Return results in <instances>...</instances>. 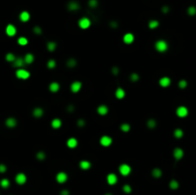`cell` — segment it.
I'll list each match as a JSON object with an SVG mask.
<instances>
[{"label": "cell", "instance_id": "cell-45", "mask_svg": "<svg viewBox=\"0 0 196 195\" xmlns=\"http://www.w3.org/2000/svg\"><path fill=\"white\" fill-rule=\"evenodd\" d=\"M34 33L36 34H40L41 33H42V30H41L40 27H38V26H35V28H34Z\"/></svg>", "mask_w": 196, "mask_h": 195}, {"label": "cell", "instance_id": "cell-28", "mask_svg": "<svg viewBox=\"0 0 196 195\" xmlns=\"http://www.w3.org/2000/svg\"><path fill=\"white\" fill-rule=\"evenodd\" d=\"M183 136H184V132H183V130L180 128H176L175 131H174V137H175L176 139H181Z\"/></svg>", "mask_w": 196, "mask_h": 195}, {"label": "cell", "instance_id": "cell-51", "mask_svg": "<svg viewBox=\"0 0 196 195\" xmlns=\"http://www.w3.org/2000/svg\"><path fill=\"white\" fill-rule=\"evenodd\" d=\"M163 11H164V14H167V11H168V7H167V6H164V8H163Z\"/></svg>", "mask_w": 196, "mask_h": 195}, {"label": "cell", "instance_id": "cell-19", "mask_svg": "<svg viewBox=\"0 0 196 195\" xmlns=\"http://www.w3.org/2000/svg\"><path fill=\"white\" fill-rule=\"evenodd\" d=\"M59 88H60V85H59V84H58L57 81H54V82L50 83L49 90L51 92H53V93H57V92L59 90Z\"/></svg>", "mask_w": 196, "mask_h": 195}, {"label": "cell", "instance_id": "cell-48", "mask_svg": "<svg viewBox=\"0 0 196 195\" xmlns=\"http://www.w3.org/2000/svg\"><path fill=\"white\" fill-rule=\"evenodd\" d=\"M112 73H113V75H115V76H117V75L119 74V68L118 67H113L112 68Z\"/></svg>", "mask_w": 196, "mask_h": 195}, {"label": "cell", "instance_id": "cell-40", "mask_svg": "<svg viewBox=\"0 0 196 195\" xmlns=\"http://www.w3.org/2000/svg\"><path fill=\"white\" fill-rule=\"evenodd\" d=\"M187 14L189 15H195L196 14V8L194 6H190L189 8L187 9Z\"/></svg>", "mask_w": 196, "mask_h": 195}, {"label": "cell", "instance_id": "cell-24", "mask_svg": "<svg viewBox=\"0 0 196 195\" xmlns=\"http://www.w3.org/2000/svg\"><path fill=\"white\" fill-rule=\"evenodd\" d=\"M19 18H20V20L22 22H27L30 19V14L26 11H22L20 14V15H19Z\"/></svg>", "mask_w": 196, "mask_h": 195}, {"label": "cell", "instance_id": "cell-47", "mask_svg": "<svg viewBox=\"0 0 196 195\" xmlns=\"http://www.w3.org/2000/svg\"><path fill=\"white\" fill-rule=\"evenodd\" d=\"M77 123H78V125L79 126V127H82V126L85 125V120H84L83 119H79Z\"/></svg>", "mask_w": 196, "mask_h": 195}, {"label": "cell", "instance_id": "cell-17", "mask_svg": "<svg viewBox=\"0 0 196 195\" xmlns=\"http://www.w3.org/2000/svg\"><path fill=\"white\" fill-rule=\"evenodd\" d=\"M16 124H17V121H16V120H15V118H8L6 120V125L8 127H10V128L15 127Z\"/></svg>", "mask_w": 196, "mask_h": 195}, {"label": "cell", "instance_id": "cell-37", "mask_svg": "<svg viewBox=\"0 0 196 195\" xmlns=\"http://www.w3.org/2000/svg\"><path fill=\"white\" fill-rule=\"evenodd\" d=\"M36 158H38V160H39V161H43V160H45V158H46V154H45L43 151H38V153H36Z\"/></svg>", "mask_w": 196, "mask_h": 195}, {"label": "cell", "instance_id": "cell-49", "mask_svg": "<svg viewBox=\"0 0 196 195\" xmlns=\"http://www.w3.org/2000/svg\"><path fill=\"white\" fill-rule=\"evenodd\" d=\"M60 195H69V191H68L67 189H63V190L60 192Z\"/></svg>", "mask_w": 196, "mask_h": 195}, {"label": "cell", "instance_id": "cell-38", "mask_svg": "<svg viewBox=\"0 0 196 195\" xmlns=\"http://www.w3.org/2000/svg\"><path fill=\"white\" fill-rule=\"evenodd\" d=\"M120 128H121V131L124 132H128L130 130V125L128 124V123H123V124H121V126H120Z\"/></svg>", "mask_w": 196, "mask_h": 195}, {"label": "cell", "instance_id": "cell-15", "mask_svg": "<svg viewBox=\"0 0 196 195\" xmlns=\"http://www.w3.org/2000/svg\"><path fill=\"white\" fill-rule=\"evenodd\" d=\"M170 83H171V80L168 77H163L159 80V84L162 87H168L170 85Z\"/></svg>", "mask_w": 196, "mask_h": 195}, {"label": "cell", "instance_id": "cell-42", "mask_svg": "<svg viewBox=\"0 0 196 195\" xmlns=\"http://www.w3.org/2000/svg\"><path fill=\"white\" fill-rule=\"evenodd\" d=\"M187 80H181L180 81H179V87L181 89H185L186 87H187Z\"/></svg>", "mask_w": 196, "mask_h": 195}, {"label": "cell", "instance_id": "cell-50", "mask_svg": "<svg viewBox=\"0 0 196 195\" xmlns=\"http://www.w3.org/2000/svg\"><path fill=\"white\" fill-rule=\"evenodd\" d=\"M67 110H68L69 112H72L73 110H74V106H73V105H69L68 107H67Z\"/></svg>", "mask_w": 196, "mask_h": 195}, {"label": "cell", "instance_id": "cell-10", "mask_svg": "<svg viewBox=\"0 0 196 195\" xmlns=\"http://www.w3.org/2000/svg\"><path fill=\"white\" fill-rule=\"evenodd\" d=\"M26 181H27V177L24 173H18V174L15 176V182H16L18 185H24V184L26 183Z\"/></svg>", "mask_w": 196, "mask_h": 195}, {"label": "cell", "instance_id": "cell-31", "mask_svg": "<svg viewBox=\"0 0 196 195\" xmlns=\"http://www.w3.org/2000/svg\"><path fill=\"white\" fill-rule=\"evenodd\" d=\"M17 43L19 44V45H21V46H26L27 44H28V39H27L26 37L20 36L17 39Z\"/></svg>", "mask_w": 196, "mask_h": 195}, {"label": "cell", "instance_id": "cell-36", "mask_svg": "<svg viewBox=\"0 0 196 195\" xmlns=\"http://www.w3.org/2000/svg\"><path fill=\"white\" fill-rule=\"evenodd\" d=\"M169 186L171 189H177L179 187V183L176 180H171L169 183Z\"/></svg>", "mask_w": 196, "mask_h": 195}, {"label": "cell", "instance_id": "cell-26", "mask_svg": "<svg viewBox=\"0 0 196 195\" xmlns=\"http://www.w3.org/2000/svg\"><path fill=\"white\" fill-rule=\"evenodd\" d=\"M68 9L70 11H77L79 9V5L78 4V2H75V1H72L68 4Z\"/></svg>", "mask_w": 196, "mask_h": 195}, {"label": "cell", "instance_id": "cell-6", "mask_svg": "<svg viewBox=\"0 0 196 195\" xmlns=\"http://www.w3.org/2000/svg\"><path fill=\"white\" fill-rule=\"evenodd\" d=\"M176 114L180 118H185L187 117V114H188V110H187L186 106H179L177 110H176Z\"/></svg>", "mask_w": 196, "mask_h": 195}, {"label": "cell", "instance_id": "cell-46", "mask_svg": "<svg viewBox=\"0 0 196 195\" xmlns=\"http://www.w3.org/2000/svg\"><path fill=\"white\" fill-rule=\"evenodd\" d=\"M7 170V166L3 163H0V173H4Z\"/></svg>", "mask_w": 196, "mask_h": 195}, {"label": "cell", "instance_id": "cell-30", "mask_svg": "<svg viewBox=\"0 0 196 195\" xmlns=\"http://www.w3.org/2000/svg\"><path fill=\"white\" fill-rule=\"evenodd\" d=\"M156 125H157V123H156V120H154V119H149V120H147V126H148V128H150V129L155 128Z\"/></svg>", "mask_w": 196, "mask_h": 195}, {"label": "cell", "instance_id": "cell-23", "mask_svg": "<svg viewBox=\"0 0 196 195\" xmlns=\"http://www.w3.org/2000/svg\"><path fill=\"white\" fill-rule=\"evenodd\" d=\"M34 60H35V57H34L33 54L28 53V54H25V57H24V61H25V64H31V63L34 62Z\"/></svg>", "mask_w": 196, "mask_h": 195}, {"label": "cell", "instance_id": "cell-53", "mask_svg": "<svg viewBox=\"0 0 196 195\" xmlns=\"http://www.w3.org/2000/svg\"><path fill=\"white\" fill-rule=\"evenodd\" d=\"M105 195H112V194H111V193H106Z\"/></svg>", "mask_w": 196, "mask_h": 195}, {"label": "cell", "instance_id": "cell-7", "mask_svg": "<svg viewBox=\"0 0 196 195\" xmlns=\"http://www.w3.org/2000/svg\"><path fill=\"white\" fill-rule=\"evenodd\" d=\"M56 179H57V181H58V183L63 184V183H65V182L67 181V179H68V176H67V174L65 173V172L60 171V172H58V174H57V177H56Z\"/></svg>", "mask_w": 196, "mask_h": 195}, {"label": "cell", "instance_id": "cell-21", "mask_svg": "<svg viewBox=\"0 0 196 195\" xmlns=\"http://www.w3.org/2000/svg\"><path fill=\"white\" fill-rule=\"evenodd\" d=\"M116 98L117 99H119V100H121V99H124V96H125V92H124V90L123 88H121V87H119L117 90H116Z\"/></svg>", "mask_w": 196, "mask_h": 195}, {"label": "cell", "instance_id": "cell-11", "mask_svg": "<svg viewBox=\"0 0 196 195\" xmlns=\"http://www.w3.org/2000/svg\"><path fill=\"white\" fill-rule=\"evenodd\" d=\"M6 34L9 36H15L16 34V28L13 24H9L6 27Z\"/></svg>", "mask_w": 196, "mask_h": 195}, {"label": "cell", "instance_id": "cell-13", "mask_svg": "<svg viewBox=\"0 0 196 195\" xmlns=\"http://www.w3.org/2000/svg\"><path fill=\"white\" fill-rule=\"evenodd\" d=\"M108 111H109V109H108L107 105H105V104H101V105L99 106L98 109H97L98 114L101 115V116H105V115L108 113Z\"/></svg>", "mask_w": 196, "mask_h": 195}, {"label": "cell", "instance_id": "cell-34", "mask_svg": "<svg viewBox=\"0 0 196 195\" xmlns=\"http://www.w3.org/2000/svg\"><path fill=\"white\" fill-rule=\"evenodd\" d=\"M159 26V22L157 20H150L148 23V27L150 29H156Z\"/></svg>", "mask_w": 196, "mask_h": 195}, {"label": "cell", "instance_id": "cell-18", "mask_svg": "<svg viewBox=\"0 0 196 195\" xmlns=\"http://www.w3.org/2000/svg\"><path fill=\"white\" fill-rule=\"evenodd\" d=\"M78 145V140L76 138H70L67 141V146L69 148H75Z\"/></svg>", "mask_w": 196, "mask_h": 195}, {"label": "cell", "instance_id": "cell-20", "mask_svg": "<svg viewBox=\"0 0 196 195\" xmlns=\"http://www.w3.org/2000/svg\"><path fill=\"white\" fill-rule=\"evenodd\" d=\"M51 125H52L53 128H55V129L60 128L61 125H62L61 120L60 119H54V120H52V123H51Z\"/></svg>", "mask_w": 196, "mask_h": 195}, {"label": "cell", "instance_id": "cell-16", "mask_svg": "<svg viewBox=\"0 0 196 195\" xmlns=\"http://www.w3.org/2000/svg\"><path fill=\"white\" fill-rule=\"evenodd\" d=\"M134 41V35L131 33H127L124 35V42L125 44H130Z\"/></svg>", "mask_w": 196, "mask_h": 195}, {"label": "cell", "instance_id": "cell-33", "mask_svg": "<svg viewBox=\"0 0 196 195\" xmlns=\"http://www.w3.org/2000/svg\"><path fill=\"white\" fill-rule=\"evenodd\" d=\"M15 58H16V57L14 54H12V53H8L6 54V60L9 61V62H14Z\"/></svg>", "mask_w": 196, "mask_h": 195}, {"label": "cell", "instance_id": "cell-39", "mask_svg": "<svg viewBox=\"0 0 196 195\" xmlns=\"http://www.w3.org/2000/svg\"><path fill=\"white\" fill-rule=\"evenodd\" d=\"M139 78H140V77H139V75L137 74V73H132V74L130 75V80L133 81V82L138 81Z\"/></svg>", "mask_w": 196, "mask_h": 195}, {"label": "cell", "instance_id": "cell-44", "mask_svg": "<svg viewBox=\"0 0 196 195\" xmlns=\"http://www.w3.org/2000/svg\"><path fill=\"white\" fill-rule=\"evenodd\" d=\"M89 6L91 8H96L98 6V1L97 0H89Z\"/></svg>", "mask_w": 196, "mask_h": 195}, {"label": "cell", "instance_id": "cell-3", "mask_svg": "<svg viewBox=\"0 0 196 195\" xmlns=\"http://www.w3.org/2000/svg\"><path fill=\"white\" fill-rule=\"evenodd\" d=\"M15 75H16V77H17L18 78H20V80H27V78L30 77V72L27 71V70H25V69H23V68L17 69V71L15 72Z\"/></svg>", "mask_w": 196, "mask_h": 195}, {"label": "cell", "instance_id": "cell-52", "mask_svg": "<svg viewBox=\"0 0 196 195\" xmlns=\"http://www.w3.org/2000/svg\"><path fill=\"white\" fill-rule=\"evenodd\" d=\"M111 26H112V27H114V28H116V27H117V23H116V22H111Z\"/></svg>", "mask_w": 196, "mask_h": 195}, {"label": "cell", "instance_id": "cell-12", "mask_svg": "<svg viewBox=\"0 0 196 195\" xmlns=\"http://www.w3.org/2000/svg\"><path fill=\"white\" fill-rule=\"evenodd\" d=\"M173 156L175 158L176 160H181L183 156H184V151L183 149L180 148V147H176L174 150H173Z\"/></svg>", "mask_w": 196, "mask_h": 195}, {"label": "cell", "instance_id": "cell-32", "mask_svg": "<svg viewBox=\"0 0 196 195\" xmlns=\"http://www.w3.org/2000/svg\"><path fill=\"white\" fill-rule=\"evenodd\" d=\"M0 186H2L3 188H8L10 186V181L8 180V179H2L1 180V182H0Z\"/></svg>", "mask_w": 196, "mask_h": 195}, {"label": "cell", "instance_id": "cell-14", "mask_svg": "<svg viewBox=\"0 0 196 195\" xmlns=\"http://www.w3.org/2000/svg\"><path fill=\"white\" fill-rule=\"evenodd\" d=\"M13 63H14V67L18 68V69L22 68V67L25 65L24 58H22V57H16V58L15 59V61H14Z\"/></svg>", "mask_w": 196, "mask_h": 195}, {"label": "cell", "instance_id": "cell-8", "mask_svg": "<svg viewBox=\"0 0 196 195\" xmlns=\"http://www.w3.org/2000/svg\"><path fill=\"white\" fill-rule=\"evenodd\" d=\"M106 180L107 183L109 184L110 186H113V185H115L118 182V177H117V175L115 173H109V174L107 175Z\"/></svg>", "mask_w": 196, "mask_h": 195}, {"label": "cell", "instance_id": "cell-25", "mask_svg": "<svg viewBox=\"0 0 196 195\" xmlns=\"http://www.w3.org/2000/svg\"><path fill=\"white\" fill-rule=\"evenodd\" d=\"M43 109L42 108H39V107H36V108L34 109V111H33V115L35 116V118H40L43 116Z\"/></svg>", "mask_w": 196, "mask_h": 195}, {"label": "cell", "instance_id": "cell-41", "mask_svg": "<svg viewBox=\"0 0 196 195\" xmlns=\"http://www.w3.org/2000/svg\"><path fill=\"white\" fill-rule=\"evenodd\" d=\"M56 65H57V63H56L55 59H50L48 61V63H47V66H48L49 69H54L56 67Z\"/></svg>", "mask_w": 196, "mask_h": 195}, {"label": "cell", "instance_id": "cell-43", "mask_svg": "<svg viewBox=\"0 0 196 195\" xmlns=\"http://www.w3.org/2000/svg\"><path fill=\"white\" fill-rule=\"evenodd\" d=\"M123 189H124V191L125 192V193H130V192L132 191V188H131V186H130L129 185H124Z\"/></svg>", "mask_w": 196, "mask_h": 195}, {"label": "cell", "instance_id": "cell-27", "mask_svg": "<svg viewBox=\"0 0 196 195\" xmlns=\"http://www.w3.org/2000/svg\"><path fill=\"white\" fill-rule=\"evenodd\" d=\"M57 48V43L55 41H49L47 43V49L49 50L50 52H54Z\"/></svg>", "mask_w": 196, "mask_h": 195}, {"label": "cell", "instance_id": "cell-35", "mask_svg": "<svg viewBox=\"0 0 196 195\" xmlns=\"http://www.w3.org/2000/svg\"><path fill=\"white\" fill-rule=\"evenodd\" d=\"M76 65H77V61H76L75 58H70V59H68V61H67V66H68L69 68H74Z\"/></svg>", "mask_w": 196, "mask_h": 195}, {"label": "cell", "instance_id": "cell-29", "mask_svg": "<svg viewBox=\"0 0 196 195\" xmlns=\"http://www.w3.org/2000/svg\"><path fill=\"white\" fill-rule=\"evenodd\" d=\"M163 174V172L160 168H154L152 170V176L154 178H160Z\"/></svg>", "mask_w": 196, "mask_h": 195}, {"label": "cell", "instance_id": "cell-4", "mask_svg": "<svg viewBox=\"0 0 196 195\" xmlns=\"http://www.w3.org/2000/svg\"><path fill=\"white\" fill-rule=\"evenodd\" d=\"M90 25H91V21H90V19L89 18H87V17H82V18H81L79 21H78V26H79V28L84 29V30L89 28Z\"/></svg>", "mask_w": 196, "mask_h": 195}, {"label": "cell", "instance_id": "cell-22", "mask_svg": "<svg viewBox=\"0 0 196 195\" xmlns=\"http://www.w3.org/2000/svg\"><path fill=\"white\" fill-rule=\"evenodd\" d=\"M79 167H81V169H83V170H87V169H89L90 167H91V163L86 160L81 161V163H79Z\"/></svg>", "mask_w": 196, "mask_h": 195}, {"label": "cell", "instance_id": "cell-1", "mask_svg": "<svg viewBox=\"0 0 196 195\" xmlns=\"http://www.w3.org/2000/svg\"><path fill=\"white\" fill-rule=\"evenodd\" d=\"M155 48H156V50L158 52H160V53H164V52L167 50V48H168V45H167V42L166 40L160 39L156 41Z\"/></svg>", "mask_w": 196, "mask_h": 195}, {"label": "cell", "instance_id": "cell-9", "mask_svg": "<svg viewBox=\"0 0 196 195\" xmlns=\"http://www.w3.org/2000/svg\"><path fill=\"white\" fill-rule=\"evenodd\" d=\"M81 86H82V83L81 81H78V80H76L71 84V91L73 93H78L81 89Z\"/></svg>", "mask_w": 196, "mask_h": 195}, {"label": "cell", "instance_id": "cell-2", "mask_svg": "<svg viewBox=\"0 0 196 195\" xmlns=\"http://www.w3.org/2000/svg\"><path fill=\"white\" fill-rule=\"evenodd\" d=\"M131 166L127 163H121L120 167H119V171L123 176H128L131 173Z\"/></svg>", "mask_w": 196, "mask_h": 195}, {"label": "cell", "instance_id": "cell-5", "mask_svg": "<svg viewBox=\"0 0 196 195\" xmlns=\"http://www.w3.org/2000/svg\"><path fill=\"white\" fill-rule=\"evenodd\" d=\"M100 143H101V145L104 146V147H108V146H110L111 143H112V138L109 137V136H107V135H104V136H102V137L101 138Z\"/></svg>", "mask_w": 196, "mask_h": 195}]
</instances>
